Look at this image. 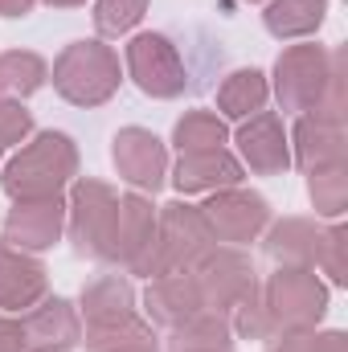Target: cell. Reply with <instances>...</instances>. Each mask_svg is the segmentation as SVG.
<instances>
[{"mask_svg":"<svg viewBox=\"0 0 348 352\" xmlns=\"http://www.w3.org/2000/svg\"><path fill=\"white\" fill-rule=\"evenodd\" d=\"M152 238H156V205L144 192L119 197L115 226H111V246H107V263L131 270V266L148 254Z\"/></svg>","mask_w":348,"mask_h":352,"instance_id":"12","label":"cell"},{"mask_svg":"<svg viewBox=\"0 0 348 352\" xmlns=\"http://www.w3.org/2000/svg\"><path fill=\"white\" fill-rule=\"evenodd\" d=\"M238 152L250 164V173L259 176H279L291 168V144L283 131V119L274 111H259L250 119H242L238 127Z\"/></svg>","mask_w":348,"mask_h":352,"instance_id":"14","label":"cell"},{"mask_svg":"<svg viewBox=\"0 0 348 352\" xmlns=\"http://www.w3.org/2000/svg\"><path fill=\"white\" fill-rule=\"evenodd\" d=\"M148 12V0H98L94 4V29L102 37H119L131 33Z\"/></svg>","mask_w":348,"mask_h":352,"instance_id":"29","label":"cell"},{"mask_svg":"<svg viewBox=\"0 0 348 352\" xmlns=\"http://www.w3.org/2000/svg\"><path fill=\"white\" fill-rule=\"evenodd\" d=\"M0 352H29V349H25L21 320H8V316H0Z\"/></svg>","mask_w":348,"mask_h":352,"instance_id":"33","label":"cell"},{"mask_svg":"<svg viewBox=\"0 0 348 352\" xmlns=\"http://www.w3.org/2000/svg\"><path fill=\"white\" fill-rule=\"evenodd\" d=\"M295 164L303 173L345 164V123L320 119V115H299V123H295Z\"/></svg>","mask_w":348,"mask_h":352,"instance_id":"18","label":"cell"},{"mask_svg":"<svg viewBox=\"0 0 348 352\" xmlns=\"http://www.w3.org/2000/svg\"><path fill=\"white\" fill-rule=\"evenodd\" d=\"M213 234L201 217V205H184L173 201L156 213V238L148 246V254L131 266V274H144V278H164V274H180V270H193L209 250H213Z\"/></svg>","mask_w":348,"mask_h":352,"instance_id":"2","label":"cell"},{"mask_svg":"<svg viewBox=\"0 0 348 352\" xmlns=\"http://www.w3.org/2000/svg\"><path fill=\"white\" fill-rule=\"evenodd\" d=\"M140 316L135 311V287L123 274H102L83 291V320L87 328H111Z\"/></svg>","mask_w":348,"mask_h":352,"instance_id":"19","label":"cell"},{"mask_svg":"<svg viewBox=\"0 0 348 352\" xmlns=\"http://www.w3.org/2000/svg\"><path fill=\"white\" fill-rule=\"evenodd\" d=\"M230 328H234L238 336H246V340H270V336H274L270 316H266V307H262V287H254V291L234 307Z\"/></svg>","mask_w":348,"mask_h":352,"instance_id":"30","label":"cell"},{"mask_svg":"<svg viewBox=\"0 0 348 352\" xmlns=\"http://www.w3.org/2000/svg\"><path fill=\"white\" fill-rule=\"evenodd\" d=\"M168 352H234V328L221 311H201L173 328Z\"/></svg>","mask_w":348,"mask_h":352,"instance_id":"22","label":"cell"},{"mask_svg":"<svg viewBox=\"0 0 348 352\" xmlns=\"http://www.w3.org/2000/svg\"><path fill=\"white\" fill-rule=\"evenodd\" d=\"M230 131H226V119L213 115V111H184V119H176L173 127V144L184 152H213V148H226Z\"/></svg>","mask_w":348,"mask_h":352,"instance_id":"26","label":"cell"},{"mask_svg":"<svg viewBox=\"0 0 348 352\" xmlns=\"http://www.w3.org/2000/svg\"><path fill=\"white\" fill-rule=\"evenodd\" d=\"M45 78H50V66H45L41 54H33V50L0 54V98L21 102V98H29V94H37L45 87Z\"/></svg>","mask_w":348,"mask_h":352,"instance_id":"24","label":"cell"},{"mask_svg":"<svg viewBox=\"0 0 348 352\" xmlns=\"http://www.w3.org/2000/svg\"><path fill=\"white\" fill-rule=\"evenodd\" d=\"M0 156H4V148H0Z\"/></svg>","mask_w":348,"mask_h":352,"instance_id":"36","label":"cell"},{"mask_svg":"<svg viewBox=\"0 0 348 352\" xmlns=\"http://www.w3.org/2000/svg\"><path fill=\"white\" fill-rule=\"evenodd\" d=\"M123 82L119 54L102 41H74L54 62V90L74 107H102Z\"/></svg>","mask_w":348,"mask_h":352,"instance_id":"4","label":"cell"},{"mask_svg":"<svg viewBox=\"0 0 348 352\" xmlns=\"http://www.w3.org/2000/svg\"><path fill=\"white\" fill-rule=\"evenodd\" d=\"M78 173V148L66 131H41L29 148H21L0 176L12 201H50Z\"/></svg>","mask_w":348,"mask_h":352,"instance_id":"1","label":"cell"},{"mask_svg":"<svg viewBox=\"0 0 348 352\" xmlns=\"http://www.w3.org/2000/svg\"><path fill=\"white\" fill-rule=\"evenodd\" d=\"M266 98H270V82L262 70H254V66L234 70L217 90V111H221V119H250L266 107Z\"/></svg>","mask_w":348,"mask_h":352,"instance_id":"23","label":"cell"},{"mask_svg":"<svg viewBox=\"0 0 348 352\" xmlns=\"http://www.w3.org/2000/svg\"><path fill=\"white\" fill-rule=\"evenodd\" d=\"M66 230V205L62 197H50V201H17L12 213L4 217V242L12 250H25V254H37V250H50Z\"/></svg>","mask_w":348,"mask_h":352,"instance_id":"13","label":"cell"},{"mask_svg":"<svg viewBox=\"0 0 348 352\" xmlns=\"http://www.w3.org/2000/svg\"><path fill=\"white\" fill-rule=\"evenodd\" d=\"M320 238L324 230L307 217H283L266 234V254L279 266H312L320 263Z\"/></svg>","mask_w":348,"mask_h":352,"instance_id":"20","label":"cell"},{"mask_svg":"<svg viewBox=\"0 0 348 352\" xmlns=\"http://www.w3.org/2000/svg\"><path fill=\"white\" fill-rule=\"evenodd\" d=\"M33 4H37V0H0V16H8V21L29 16V12H33Z\"/></svg>","mask_w":348,"mask_h":352,"instance_id":"34","label":"cell"},{"mask_svg":"<svg viewBox=\"0 0 348 352\" xmlns=\"http://www.w3.org/2000/svg\"><path fill=\"white\" fill-rule=\"evenodd\" d=\"M250 4H259V0H250Z\"/></svg>","mask_w":348,"mask_h":352,"instance_id":"37","label":"cell"},{"mask_svg":"<svg viewBox=\"0 0 348 352\" xmlns=\"http://www.w3.org/2000/svg\"><path fill=\"white\" fill-rule=\"evenodd\" d=\"M340 70H345V50H324L316 41L283 50L274 62V94L283 111H295V115L316 111L328 98V87L336 82Z\"/></svg>","mask_w":348,"mask_h":352,"instance_id":"3","label":"cell"},{"mask_svg":"<svg viewBox=\"0 0 348 352\" xmlns=\"http://www.w3.org/2000/svg\"><path fill=\"white\" fill-rule=\"evenodd\" d=\"M266 352H348L345 332H316V328H283L270 336Z\"/></svg>","mask_w":348,"mask_h":352,"instance_id":"28","label":"cell"},{"mask_svg":"<svg viewBox=\"0 0 348 352\" xmlns=\"http://www.w3.org/2000/svg\"><path fill=\"white\" fill-rule=\"evenodd\" d=\"M33 135V115L12 102V98H0V148H12V144H25Z\"/></svg>","mask_w":348,"mask_h":352,"instance_id":"31","label":"cell"},{"mask_svg":"<svg viewBox=\"0 0 348 352\" xmlns=\"http://www.w3.org/2000/svg\"><path fill=\"white\" fill-rule=\"evenodd\" d=\"M201 217H205L213 242L246 246V242H254L262 230L270 226V205H266V197L234 184V188L209 192V201L201 205Z\"/></svg>","mask_w":348,"mask_h":352,"instance_id":"8","label":"cell"},{"mask_svg":"<svg viewBox=\"0 0 348 352\" xmlns=\"http://www.w3.org/2000/svg\"><path fill=\"white\" fill-rule=\"evenodd\" d=\"M345 246H348V230H345V226L324 230V238H320V263H316V266H324V274H328L332 283H348V274H345Z\"/></svg>","mask_w":348,"mask_h":352,"instance_id":"32","label":"cell"},{"mask_svg":"<svg viewBox=\"0 0 348 352\" xmlns=\"http://www.w3.org/2000/svg\"><path fill=\"white\" fill-rule=\"evenodd\" d=\"M83 344H87V352H160L152 324L140 316L111 324V328H87Z\"/></svg>","mask_w":348,"mask_h":352,"instance_id":"25","label":"cell"},{"mask_svg":"<svg viewBox=\"0 0 348 352\" xmlns=\"http://www.w3.org/2000/svg\"><path fill=\"white\" fill-rule=\"evenodd\" d=\"M45 4H54V8H78V4H87V0H45Z\"/></svg>","mask_w":348,"mask_h":352,"instance_id":"35","label":"cell"},{"mask_svg":"<svg viewBox=\"0 0 348 352\" xmlns=\"http://www.w3.org/2000/svg\"><path fill=\"white\" fill-rule=\"evenodd\" d=\"M324 12H328V0H270L262 21H266L270 37L299 41V37H312L324 25Z\"/></svg>","mask_w":348,"mask_h":352,"instance_id":"21","label":"cell"},{"mask_svg":"<svg viewBox=\"0 0 348 352\" xmlns=\"http://www.w3.org/2000/svg\"><path fill=\"white\" fill-rule=\"evenodd\" d=\"M111 160L119 176L140 192H156L168 180V152L148 127H123L111 140Z\"/></svg>","mask_w":348,"mask_h":352,"instance_id":"10","label":"cell"},{"mask_svg":"<svg viewBox=\"0 0 348 352\" xmlns=\"http://www.w3.org/2000/svg\"><path fill=\"white\" fill-rule=\"evenodd\" d=\"M144 307H148V324L173 332L184 320H193V316L205 311V295L197 287V274L193 270H180V274H164V278H152L148 283Z\"/></svg>","mask_w":348,"mask_h":352,"instance_id":"15","label":"cell"},{"mask_svg":"<svg viewBox=\"0 0 348 352\" xmlns=\"http://www.w3.org/2000/svg\"><path fill=\"white\" fill-rule=\"evenodd\" d=\"M307 192H312V205L320 217H340L348 205V164L307 173Z\"/></svg>","mask_w":348,"mask_h":352,"instance_id":"27","label":"cell"},{"mask_svg":"<svg viewBox=\"0 0 348 352\" xmlns=\"http://www.w3.org/2000/svg\"><path fill=\"white\" fill-rule=\"evenodd\" d=\"M262 307L270 328H316L328 311V287L316 278L312 266H279L262 287Z\"/></svg>","mask_w":348,"mask_h":352,"instance_id":"5","label":"cell"},{"mask_svg":"<svg viewBox=\"0 0 348 352\" xmlns=\"http://www.w3.org/2000/svg\"><path fill=\"white\" fill-rule=\"evenodd\" d=\"M115 209H119V192L107 180H94V176L74 180V192H70L66 213H70V242H74V250L83 258L107 263Z\"/></svg>","mask_w":348,"mask_h":352,"instance_id":"6","label":"cell"},{"mask_svg":"<svg viewBox=\"0 0 348 352\" xmlns=\"http://www.w3.org/2000/svg\"><path fill=\"white\" fill-rule=\"evenodd\" d=\"M25 349L29 352H70L83 344V320L70 299H41L21 316Z\"/></svg>","mask_w":348,"mask_h":352,"instance_id":"11","label":"cell"},{"mask_svg":"<svg viewBox=\"0 0 348 352\" xmlns=\"http://www.w3.org/2000/svg\"><path fill=\"white\" fill-rule=\"evenodd\" d=\"M127 74L148 98H180L188 87L184 62L164 33H135L127 41Z\"/></svg>","mask_w":348,"mask_h":352,"instance_id":"7","label":"cell"},{"mask_svg":"<svg viewBox=\"0 0 348 352\" xmlns=\"http://www.w3.org/2000/svg\"><path fill=\"white\" fill-rule=\"evenodd\" d=\"M41 299H45V266L25 250H12L0 238V307L29 311Z\"/></svg>","mask_w":348,"mask_h":352,"instance_id":"17","label":"cell"},{"mask_svg":"<svg viewBox=\"0 0 348 352\" xmlns=\"http://www.w3.org/2000/svg\"><path fill=\"white\" fill-rule=\"evenodd\" d=\"M176 192H217V188H234L242 184V160L230 156L226 148L213 152H184L173 168Z\"/></svg>","mask_w":348,"mask_h":352,"instance_id":"16","label":"cell"},{"mask_svg":"<svg viewBox=\"0 0 348 352\" xmlns=\"http://www.w3.org/2000/svg\"><path fill=\"white\" fill-rule=\"evenodd\" d=\"M193 274H197V287L205 295V311H221V316L234 311L259 287L254 263L238 246H213L201 263L193 266Z\"/></svg>","mask_w":348,"mask_h":352,"instance_id":"9","label":"cell"}]
</instances>
